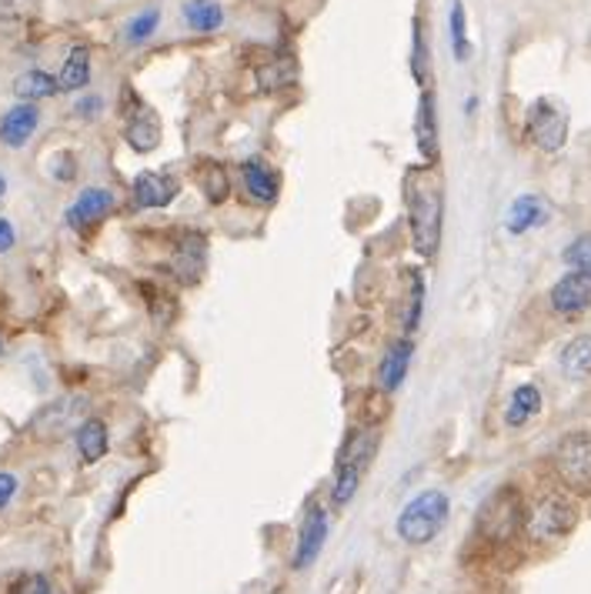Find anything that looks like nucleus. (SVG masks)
Masks as SVG:
<instances>
[{
  "label": "nucleus",
  "instance_id": "nucleus-1",
  "mask_svg": "<svg viewBox=\"0 0 591 594\" xmlns=\"http://www.w3.org/2000/svg\"><path fill=\"white\" fill-rule=\"evenodd\" d=\"M408 221L418 254L432 257L442 241V184L432 171L408 174Z\"/></svg>",
  "mask_w": 591,
  "mask_h": 594
},
{
  "label": "nucleus",
  "instance_id": "nucleus-2",
  "mask_svg": "<svg viewBox=\"0 0 591 594\" xmlns=\"http://www.w3.org/2000/svg\"><path fill=\"white\" fill-rule=\"evenodd\" d=\"M378 451V431L374 427H358L348 435L338 464H335V481H331V498L335 505H348L354 492L361 488V481L371 468V458Z\"/></svg>",
  "mask_w": 591,
  "mask_h": 594
},
{
  "label": "nucleus",
  "instance_id": "nucleus-3",
  "mask_svg": "<svg viewBox=\"0 0 591 594\" xmlns=\"http://www.w3.org/2000/svg\"><path fill=\"white\" fill-rule=\"evenodd\" d=\"M448 495L445 492H421L398 514V534L408 545H427L448 521Z\"/></svg>",
  "mask_w": 591,
  "mask_h": 594
},
{
  "label": "nucleus",
  "instance_id": "nucleus-4",
  "mask_svg": "<svg viewBox=\"0 0 591 594\" xmlns=\"http://www.w3.org/2000/svg\"><path fill=\"white\" fill-rule=\"evenodd\" d=\"M555 468L575 492H591V431H571L555 451Z\"/></svg>",
  "mask_w": 591,
  "mask_h": 594
},
{
  "label": "nucleus",
  "instance_id": "nucleus-5",
  "mask_svg": "<svg viewBox=\"0 0 591 594\" xmlns=\"http://www.w3.org/2000/svg\"><path fill=\"white\" fill-rule=\"evenodd\" d=\"M575 521H578L575 505L565 495H548L531 508L528 534L534 542H558V537H565L575 528Z\"/></svg>",
  "mask_w": 591,
  "mask_h": 594
},
{
  "label": "nucleus",
  "instance_id": "nucleus-6",
  "mask_svg": "<svg viewBox=\"0 0 591 594\" xmlns=\"http://www.w3.org/2000/svg\"><path fill=\"white\" fill-rule=\"evenodd\" d=\"M528 137L539 144L542 150H558L565 147V137H568V114L565 107L542 97L531 104L528 111Z\"/></svg>",
  "mask_w": 591,
  "mask_h": 594
},
{
  "label": "nucleus",
  "instance_id": "nucleus-7",
  "mask_svg": "<svg viewBox=\"0 0 591 594\" xmlns=\"http://www.w3.org/2000/svg\"><path fill=\"white\" fill-rule=\"evenodd\" d=\"M87 408L91 401L84 395H68V398H58L50 401L37 411L34 417V431L37 435H47V438H61L68 431L81 427L87 421Z\"/></svg>",
  "mask_w": 591,
  "mask_h": 594
},
{
  "label": "nucleus",
  "instance_id": "nucleus-8",
  "mask_svg": "<svg viewBox=\"0 0 591 594\" xmlns=\"http://www.w3.org/2000/svg\"><path fill=\"white\" fill-rule=\"evenodd\" d=\"M481 531H485L489 537H495V542H508V537L518 531L521 524V501L515 492H498L485 511H481Z\"/></svg>",
  "mask_w": 591,
  "mask_h": 594
},
{
  "label": "nucleus",
  "instance_id": "nucleus-9",
  "mask_svg": "<svg viewBox=\"0 0 591 594\" xmlns=\"http://www.w3.org/2000/svg\"><path fill=\"white\" fill-rule=\"evenodd\" d=\"M131 194H134V204L141 210H160L168 207L178 194H181V184L178 178L171 174H157V171H141L131 184Z\"/></svg>",
  "mask_w": 591,
  "mask_h": 594
},
{
  "label": "nucleus",
  "instance_id": "nucleus-10",
  "mask_svg": "<svg viewBox=\"0 0 591 594\" xmlns=\"http://www.w3.org/2000/svg\"><path fill=\"white\" fill-rule=\"evenodd\" d=\"M325 542H328V511L314 505V508L304 514V524H301V531H298V548H294V561H291V565H294L298 571L307 568V565H314V558L321 555Z\"/></svg>",
  "mask_w": 591,
  "mask_h": 594
},
{
  "label": "nucleus",
  "instance_id": "nucleus-11",
  "mask_svg": "<svg viewBox=\"0 0 591 594\" xmlns=\"http://www.w3.org/2000/svg\"><path fill=\"white\" fill-rule=\"evenodd\" d=\"M124 137L137 154H150L160 144V118L150 111L144 100H134V107L128 111V124H124Z\"/></svg>",
  "mask_w": 591,
  "mask_h": 594
},
{
  "label": "nucleus",
  "instance_id": "nucleus-12",
  "mask_svg": "<svg viewBox=\"0 0 591 594\" xmlns=\"http://www.w3.org/2000/svg\"><path fill=\"white\" fill-rule=\"evenodd\" d=\"M114 207V194L107 187H87L68 210V221L71 228H91V225H100L107 214Z\"/></svg>",
  "mask_w": 591,
  "mask_h": 594
},
{
  "label": "nucleus",
  "instance_id": "nucleus-13",
  "mask_svg": "<svg viewBox=\"0 0 591 594\" xmlns=\"http://www.w3.org/2000/svg\"><path fill=\"white\" fill-rule=\"evenodd\" d=\"M552 307L558 314H578L591 307V275L568 271L555 288H552Z\"/></svg>",
  "mask_w": 591,
  "mask_h": 594
},
{
  "label": "nucleus",
  "instance_id": "nucleus-14",
  "mask_svg": "<svg viewBox=\"0 0 591 594\" xmlns=\"http://www.w3.org/2000/svg\"><path fill=\"white\" fill-rule=\"evenodd\" d=\"M40 124V111L34 104H17L11 107V111L0 118V144H8V147H24L34 131Z\"/></svg>",
  "mask_w": 591,
  "mask_h": 594
},
{
  "label": "nucleus",
  "instance_id": "nucleus-15",
  "mask_svg": "<svg viewBox=\"0 0 591 594\" xmlns=\"http://www.w3.org/2000/svg\"><path fill=\"white\" fill-rule=\"evenodd\" d=\"M548 204L539 197V194H521L511 207H508V218H505V228L511 234H524L531 228H542L548 221Z\"/></svg>",
  "mask_w": 591,
  "mask_h": 594
},
{
  "label": "nucleus",
  "instance_id": "nucleus-16",
  "mask_svg": "<svg viewBox=\"0 0 591 594\" xmlns=\"http://www.w3.org/2000/svg\"><path fill=\"white\" fill-rule=\"evenodd\" d=\"M244 191L257 201V204H275L281 194V178L264 165V160H244Z\"/></svg>",
  "mask_w": 591,
  "mask_h": 594
},
{
  "label": "nucleus",
  "instance_id": "nucleus-17",
  "mask_svg": "<svg viewBox=\"0 0 591 594\" xmlns=\"http://www.w3.org/2000/svg\"><path fill=\"white\" fill-rule=\"evenodd\" d=\"M411 351H414V344H411L408 338L395 341V344L385 351V361H382V367H378V385H382L385 391H398V388H401V381L408 377V367H411Z\"/></svg>",
  "mask_w": 591,
  "mask_h": 594
},
{
  "label": "nucleus",
  "instance_id": "nucleus-18",
  "mask_svg": "<svg viewBox=\"0 0 591 594\" xmlns=\"http://www.w3.org/2000/svg\"><path fill=\"white\" fill-rule=\"evenodd\" d=\"M414 134H418V150L424 160H435L438 157V118H435V97L432 94H421L418 104V121H414Z\"/></svg>",
  "mask_w": 591,
  "mask_h": 594
},
{
  "label": "nucleus",
  "instance_id": "nucleus-19",
  "mask_svg": "<svg viewBox=\"0 0 591 594\" xmlns=\"http://www.w3.org/2000/svg\"><path fill=\"white\" fill-rule=\"evenodd\" d=\"M91 81V50L84 44H74L68 61L58 74V90H81Z\"/></svg>",
  "mask_w": 591,
  "mask_h": 594
},
{
  "label": "nucleus",
  "instance_id": "nucleus-20",
  "mask_svg": "<svg viewBox=\"0 0 591 594\" xmlns=\"http://www.w3.org/2000/svg\"><path fill=\"white\" fill-rule=\"evenodd\" d=\"M542 411V391L534 388V385H521L515 388L508 408H505V424L508 427H521L524 421H531L534 414Z\"/></svg>",
  "mask_w": 591,
  "mask_h": 594
},
{
  "label": "nucleus",
  "instance_id": "nucleus-21",
  "mask_svg": "<svg viewBox=\"0 0 591 594\" xmlns=\"http://www.w3.org/2000/svg\"><path fill=\"white\" fill-rule=\"evenodd\" d=\"M77 451L84 458V464H97L107 454V424L97 417H87L77 427Z\"/></svg>",
  "mask_w": 591,
  "mask_h": 594
},
{
  "label": "nucleus",
  "instance_id": "nucleus-22",
  "mask_svg": "<svg viewBox=\"0 0 591 594\" xmlns=\"http://www.w3.org/2000/svg\"><path fill=\"white\" fill-rule=\"evenodd\" d=\"M201 267H204V238H188L184 244H178V257H174V275L184 284H194L201 278Z\"/></svg>",
  "mask_w": 591,
  "mask_h": 594
},
{
  "label": "nucleus",
  "instance_id": "nucleus-23",
  "mask_svg": "<svg viewBox=\"0 0 591 594\" xmlns=\"http://www.w3.org/2000/svg\"><path fill=\"white\" fill-rule=\"evenodd\" d=\"M184 21L191 31L197 34H210V31H218L225 24V11L218 0H191V4L184 8Z\"/></svg>",
  "mask_w": 591,
  "mask_h": 594
},
{
  "label": "nucleus",
  "instance_id": "nucleus-24",
  "mask_svg": "<svg viewBox=\"0 0 591 594\" xmlns=\"http://www.w3.org/2000/svg\"><path fill=\"white\" fill-rule=\"evenodd\" d=\"M14 94L21 97V104H34V100L53 97V94H58V77H50L47 71H24L14 81Z\"/></svg>",
  "mask_w": 591,
  "mask_h": 594
},
{
  "label": "nucleus",
  "instance_id": "nucleus-25",
  "mask_svg": "<svg viewBox=\"0 0 591 594\" xmlns=\"http://www.w3.org/2000/svg\"><path fill=\"white\" fill-rule=\"evenodd\" d=\"M197 184L204 187L207 201H214V204H221V201L228 197V187H231L225 168H221V165H214V160H201V168H197Z\"/></svg>",
  "mask_w": 591,
  "mask_h": 594
},
{
  "label": "nucleus",
  "instance_id": "nucleus-26",
  "mask_svg": "<svg viewBox=\"0 0 591 594\" xmlns=\"http://www.w3.org/2000/svg\"><path fill=\"white\" fill-rule=\"evenodd\" d=\"M257 84H261V90H281V87L294 84V61L291 58H278L272 64H264L257 71Z\"/></svg>",
  "mask_w": 591,
  "mask_h": 594
},
{
  "label": "nucleus",
  "instance_id": "nucleus-27",
  "mask_svg": "<svg viewBox=\"0 0 591 594\" xmlns=\"http://www.w3.org/2000/svg\"><path fill=\"white\" fill-rule=\"evenodd\" d=\"M562 364L565 371L571 374H591V338L581 335V338H571L562 351Z\"/></svg>",
  "mask_w": 591,
  "mask_h": 594
},
{
  "label": "nucleus",
  "instance_id": "nucleus-28",
  "mask_svg": "<svg viewBox=\"0 0 591 594\" xmlns=\"http://www.w3.org/2000/svg\"><path fill=\"white\" fill-rule=\"evenodd\" d=\"M451 47H455L458 61L468 58V21H465V4H461V0H455V4H451Z\"/></svg>",
  "mask_w": 591,
  "mask_h": 594
},
{
  "label": "nucleus",
  "instance_id": "nucleus-29",
  "mask_svg": "<svg viewBox=\"0 0 591 594\" xmlns=\"http://www.w3.org/2000/svg\"><path fill=\"white\" fill-rule=\"evenodd\" d=\"M157 24H160V14H157V11L150 8V11L137 14V17H134V21L128 24V34H124V37H128L131 44H141V40H147V37H150V34L157 31Z\"/></svg>",
  "mask_w": 591,
  "mask_h": 594
},
{
  "label": "nucleus",
  "instance_id": "nucleus-30",
  "mask_svg": "<svg viewBox=\"0 0 591 594\" xmlns=\"http://www.w3.org/2000/svg\"><path fill=\"white\" fill-rule=\"evenodd\" d=\"M565 260L575 267V271H581V275H591V234H584V238H578L568 251H565Z\"/></svg>",
  "mask_w": 591,
  "mask_h": 594
},
{
  "label": "nucleus",
  "instance_id": "nucleus-31",
  "mask_svg": "<svg viewBox=\"0 0 591 594\" xmlns=\"http://www.w3.org/2000/svg\"><path fill=\"white\" fill-rule=\"evenodd\" d=\"M421 307H424V281H421V275L414 271V275H411V304H408V317H405V328H408V331L418 328Z\"/></svg>",
  "mask_w": 591,
  "mask_h": 594
},
{
  "label": "nucleus",
  "instance_id": "nucleus-32",
  "mask_svg": "<svg viewBox=\"0 0 591 594\" xmlns=\"http://www.w3.org/2000/svg\"><path fill=\"white\" fill-rule=\"evenodd\" d=\"M14 594H61L58 587H53V581L50 578H44V574H27L21 584H17V591Z\"/></svg>",
  "mask_w": 591,
  "mask_h": 594
},
{
  "label": "nucleus",
  "instance_id": "nucleus-33",
  "mask_svg": "<svg viewBox=\"0 0 591 594\" xmlns=\"http://www.w3.org/2000/svg\"><path fill=\"white\" fill-rule=\"evenodd\" d=\"M17 495V477L8 474V471H0V508L11 505V498Z\"/></svg>",
  "mask_w": 591,
  "mask_h": 594
},
{
  "label": "nucleus",
  "instance_id": "nucleus-34",
  "mask_svg": "<svg viewBox=\"0 0 591 594\" xmlns=\"http://www.w3.org/2000/svg\"><path fill=\"white\" fill-rule=\"evenodd\" d=\"M414 77H424V40H421V27H414Z\"/></svg>",
  "mask_w": 591,
  "mask_h": 594
},
{
  "label": "nucleus",
  "instance_id": "nucleus-35",
  "mask_svg": "<svg viewBox=\"0 0 591 594\" xmlns=\"http://www.w3.org/2000/svg\"><path fill=\"white\" fill-rule=\"evenodd\" d=\"M14 241H17V234H14L11 221H4V218H0V254H4V251H11V247H14Z\"/></svg>",
  "mask_w": 591,
  "mask_h": 594
},
{
  "label": "nucleus",
  "instance_id": "nucleus-36",
  "mask_svg": "<svg viewBox=\"0 0 591 594\" xmlns=\"http://www.w3.org/2000/svg\"><path fill=\"white\" fill-rule=\"evenodd\" d=\"M97 111H100V97H87V100L77 104V114H81V118H94Z\"/></svg>",
  "mask_w": 591,
  "mask_h": 594
},
{
  "label": "nucleus",
  "instance_id": "nucleus-37",
  "mask_svg": "<svg viewBox=\"0 0 591 594\" xmlns=\"http://www.w3.org/2000/svg\"><path fill=\"white\" fill-rule=\"evenodd\" d=\"M4 191H8V181H4V174H0V197H4Z\"/></svg>",
  "mask_w": 591,
  "mask_h": 594
},
{
  "label": "nucleus",
  "instance_id": "nucleus-38",
  "mask_svg": "<svg viewBox=\"0 0 591 594\" xmlns=\"http://www.w3.org/2000/svg\"><path fill=\"white\" fill-rule=\"evenodd\" d=\"M0 351H4V341H0Z\"/></svg>",
  "mask_w": 591,
  "mask_h": 594
}]
</instances>
